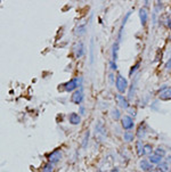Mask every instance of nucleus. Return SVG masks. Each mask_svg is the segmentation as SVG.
<instances>
[{"label":"nucleus","mask_w":171,"mask_h":172,"mask_svg":"<svg viewBox=\"0 0 171 172\" xmlns=\"http://www.w3.org/2000/svg\"><path fill=\"white\" fill-rule=\"evenodd\" d=\"M153 153H154V151H153V147H152V145L147 144V145H145V146H144V155L151 156Z\"/></svg>","instance_id":"nucleus-20"},{"label":"nucleus","mask_w":171,"mask_h":172,"mask_svg":"<svg viewBox=\"0 0 171 172\" xmlns=\"http://www.w3.org/2000/svg\"><path fill=\"white\" fill-rule=\"evenodd\" d=\"M146 135V128H145V122L140 124L138 129H137V132H136V137L138 138V139H143L144 137Z\"/></svg>","instance_id":"nucleus-13"},{"label":"nucleus","mask_w":171,"mask_h":172,"mask_svg":"<svg viewBox=\"0 0 171 172\" xmlns=\"http://www.w3.org/2000/svg\"><path fill=\"white\" fill-rule=\"evenodd\" d=\"M165 70H171V57L170 59L167 62V64H165Z\"/></svg>","instance_id":"nucleus-27"},{"label":"nucleus","mask_w":171,"mask_h":172,"mask_svg":"<svg viewBox=\"0 0 171 172\" xmlns=\"http://www.w3.org/2000/svg\"><path fill=\"white\" fill-rule=\"evenodd\" d=\"M168 26H169V29L171 30V21H169V22H168Z\"/></svg>","instance_id":"nucleus-30"},{"label":"nucleus","mask_w":171,"mask_h":172,"mask_svg":"<svg viewBox=\"0 0 171 172\" xmlns=\"http://www.w3.org/2000/svg\"><path fill=\"white\" fill-rule=\"evenodd\" d=\"M169 172H171V169H170V171H169Z\"/></svg>","instance_id":"nucleus-32"},{"label":"nucleus","mask_w":171,"mask_h":172,"mask_svg":"<svg viewBox=\"0 0 171 172\" xmlns=\"http://www.w3.org/2000/svg\"><path fill=\"white\" fill-rule=\"evenodd\" d=\"M136 138V135L130 130V131H124L123 133V140L126 143H132Z\"/></svg>","instance_id":"nucleus-14"},{"label":"nucleus","mask_w":171,"mask_h":172,"mask_svg":"<svg viewBox=\"0 0 171 172\" xmlns=\"http://www.w3.org/2000/svg\"><path fill=\"white\" fill-rule=\"evenodd\" d=\"M68 122L73 125H78L80 124L81 122V116H80L79 113H76V112H72L70 115H68Z\"/></svg>","instance_id":"nucleus-8"},{"label":"nucleus","mask_w":171,"mask_h":172,"mask_svg":"<svg viewBox=\"0 0 171 172\" xmlns=\"http://www.w3.org/2000/svg\"><path fill=\"white\" fill-rule=\"evenodd\" d=\"M128 80L124 78L123 75H121V74H118L116 75V79H115V88L116 90L122 95L126 92V90L128 89Z\"/></svg>","instance_id":"nucleus-1"},{"label":"nucleus","mask_w":171,"mask_h":172,"mask_svg":"<svg viewBox=\"0 0 171 172\" xmlns=\"http://www.w3.org/2000/svg\"><path fill=\"white\" fill-rule=\"evenodd\" d=\"M144 146H145V145L143 144L142 139H138L136 141V152H137L138 156L144 155Z\"/></svg>","instance_id":"nucleus-16"},{"label":"nucleus","mask_w":171,"mask_h":172,"mask_svg":"<svg viewBox=\"0 0 171 172\" xmlns=\"http://www.w3.org/2000/svg\"><path fill=\"white\" fill-rule=\"evenodd\" d=\"M118 52H119V42L115 41L113 44V48H112V60L115 62V63L116 59H118Z\"/></svg>","instance_id":"nucleus-17"},{"label":"nucleus","mask_w":171,"mask_h":172,"mask_svg":"<svg viewBox=\"0 0 171 172\" xmlns=\"http://www.w3.org/2000/svg\"><path fill=\"white\" fill-rule=\"evenodd\" d=\"M139 166L140 169L145 172H148V171H152L153 170V166H152V163L150 162L148 160H142L139 162Z\"/></svg>","instance_id":"nucleus-11"},{"label":"nucleus","mask_w":171,"mask_h":172,"mask_svg":"<svg viewBox=\"0 0 171 172\" xmlns=\"http://www.w3.org/2000/svg\"><path fill=\"white\" fill-rule=\"evenodd\" d=\"M130 14H131L130 12L127 13V14H126V16H124V18L122 20V23H121V26H120V30H119V34H118V42H120V41H121V38H122V33H123L124 26H126L127 20L129 18V16H130Z\"/></svg>","instance_id":"nucleus-10"},{"label":"nucleus","mask_w":171,"mask_h":172,"mask_svg":"<svg viewBox=\"0 0 171 172\" xmlns=\"http://www.w3.org/2000/svg\"><path fill=\"white\" fill-rule=\"evenodd\" d=\"M139 65H140V62H138V63H137V64H135V65H134V67H131V70H130V71H129V75H130V76H132V74H134V73H135L136 71H137V70H138V68H139Z\"/></svg>","instance_id":"nucleus-24"},{"label":"nucleus","mask_w":171,"mask_h":172,"mask_svg":"<svg viewBox=\"0 0 171 172\" xmlns=\"http://www.w3.org/2000/svg\"><path fill=\"white\" fill-rule=\"evenodd\" d=\"M110 65H111V70H113V71H115V70H116V63H115V62H113V60H111V63H110Z\"/></svg>","instance_id":"nucleus-26"},{"label":"nucleus","mask_w":171,"mask_h":172,"mask_svg":"<svg viewBox=\"0 0 171 172\" xmlns=\"http://www.w3.org/2000/svg\"><path fill=\"white\" fill-rule=\"evenodd\" d=\"M84 90L81 88L76 89V91L72 94V97H71V101L73 104L76 105H80L82 101H84Z\"/></svg>","instance_id":"nucleus-3"},{"label":"nucleus","mask_w":171,"mask_h":172,"mask_svg":"<svg viewBox=\"0 0 171 172\" xmlns=\"http://www.w3.org/2000/svg\"><path fill=\"white\" fill-rule=\"evenodd\" d=\"M41 172H54V164H52L50 162L46 163L41 169Z\"/></svg>","instance_id":"nucleus-19"},{"label":"nucleus","mask_w":171,"mask_h":172,"mask_svg":"<svg viewBox=\"0 0 171 172\" xmlns=\"http://www.w3.org/2000/svg\"><path fill=\"white\" fill-rule=\"evenodd\" d=\"M108 78H110V83L111 84H115V82H114V75H113V74H110V76H108Z\"/></svg>","instance_id":"nucleus-28"},{"label":"nucleus","mask_w":171,"mask_h":172,"mask_svg":"<svg viewBox=\"0 0 171 172\" xmlns=\"http://www.w3.org/2000/svg\"><path fill=\"white\" fill-rule=\"evenodd\" d=\"M88 139H89V131H87L86 133H84V143H82V147L86 148V146H87L88 144Z\"/></svg>","instance_id":"nucleus-25"},{"label":"nucleus","mask_w":171,"mask_h":172,"mask_svg":"<svg viewBox=\"0 0 171 172\" xmlns=\"http://www.w3.org/2000/svg\"><path fill=\"white\" fill-rule=\"evenodd\" d=\"M84 44L80 41L76 46V56L78 57V58H80V57L84 55Z\"/></svg>","instance_id":"nucleus-15"},{"label":"nucleus","mask_w":171,"mask_h":172,"mask_svg":"<svg viewBox=\"0 0 171 172\" xmlns=\"http://www.w3.org/2000/svg\"><path fill=\"white\" fill-rule=\"evenodd\" d=\"M60 160H62V152L60 149H56L48 155V162H50L52 164L58 163Z\"/></svg>","instance_id":"nucleus-5"},{"label":"nucleus","mask_w":171,"mask_h":172,"mask_svg":"<svg viewBox=\"0 0 171 172\" xmlns=\"http://www.w3.org/2000/svg\"><path fill=\"white\" fill-rule=\"evenodd\" d=\"M154 153L157 154V155H160V156H162V157L165 155V151H164V148H162V147H157L155 151H154Z\"/></svg>","instance_id":"nucleus-23"},{"label":"nucleus","mask_w":171,"mask_h":172,"mask_svg":"<svg viewBox=\"0 0 171 172\" xmlns=\"http://www.w3.org/2000/svg\"><path fill=\"white\" fill-rule=\"evenodd\" d=\"M86 30H87V26H86L84 24L78 25V28L76 29V34H78V36H82V34L86 33Z\"/></svg>","instance_id":"nucleus-21"},{"label":"nucleus","mask_w":171,"mask_h":172,"mask_svg":"<svg viewBox=\"0 0 171 172\" xmlns=\"http://www.w3.org/2000/svg\"><path fill=\"white\" fill-rule=\"evenodd\" d=\"M111 115H112V117H113V119H114L115 121L121 120V113L119 112V109H118V108H113V109H112Z\"/></svg>","instance_id":"nucleus-22"},{"label":"nucleus","mask_w":171,"mask_h":172,"mask_svg":"<svg viewBox=\"0 0 171 172\" xmlns=\"http://www.w3.org/2000/svg\"><path fill=\"white\" fill-rule=\"evenodd\" d=\"M139 18H140V23H142V26H145V25L147 24L148 12L145 8H140L139 9Z\"/></svg>","instance_id":"nucleus-9"},{"label":"nucleus","mask_w":171,"mask_h":172,"mask_svg":"<svg viewBox=\"0 0 171 172\" xmlns=\"http://www.w3.org/2000/svg\"><path fill=\"white\" fill-rule=\"evenodd\" d=\"M154 172H162V171H160L159 169H155V170H154Z\"/></svg>","instance_id":"nucleus-31"},{"label":"nucleus","mask_w":171,"mask_h":172,"mask_svg":"<svg viewBox=\"0 0 171 172\" xmlns=\"http://www.w3.org/2000/svg\"><path fill=\"white\" fill-rule=\"evenodd\" d=\"M159 97L160 99L162 100H169L171 99V88H169V87H167V86H164V87H162V88L159 90Z\"/></svg>","instance_id":"nucleus-7"},{"label":"nucleus","mask_w":171,"mask_h":172,"mask_svg":"<svg viewBox=\"0 0 171 172\" xmlns=\"http://www.w3.org/2000/svg\"><path fill=\"white\" fill-rule=\"evenodd\" d=\"M121 125H122V128L123 130L126 131H130L134 127H135V122H134V119H132L131 116L129 115H124L121 117Z\"/></svg>","instance_id":"nucleus-2"},{"label":"nucleus","mask_w":171,"mask_h":172,"mask_svg":"<svg viewBox=\"0 0 171 172\" xmlns=\"http://www.w3.org/2000/svg\"><path fill=\"white\" fill-rule=\"evenodd\" d=\"M78 79L76 78H73V79H71L70 81H68L66 83H64V89H65V91L68 92H74L78 89V87H79V84H78Z\"/></svg>","instance_id":"nucleus-4"},{"label":"nucleus","mask_w":171,"mask_h":172,"mask_svg":"<svg viewBox=\"0 0 171 172\" xmlns=\"http://www.w3.org/2000/svg\"><path fill=\"white\" fill-rule=\"evenodd\" d=\"M115 101L118 106L121 108H123V109H127L129 107V101L123 95H121V94H116L115 95Z\"/></svg>","instance_id":"nucleus-6"},{"label":"nucleus","mask_w":171,"mask_h":172,"mask_svg":"<svg viewBox=\"0 0 171 172\" xmlns=\"http://www.w3.org/2000/svg\"><path fill=\"white\" fill-rule=\"evenodd\" d=\"M148 161H150L152 164H157V165H159L160 163L163 162V157L155 154V153H153L151 156H148Z\"/></svg>","instance_id":"nucleus-12"},{"label":"nucleus","mask_w":171,"mask_h":172,"mask_svg":"<svg viewBox=\"0 0 171 172\" xmlns=\"http://www.w3.org/2000/svg\"><path fill=\"white\" fill-rule=\"evenodd\" d=\"M84 113H86V112H84V106H81V107H80V109H79V114H80V115H84Z\"/></svg>","instance_id":"nucleus-29"},{"label":"nucleus","mask_w":171,"mask_h":172,"mask_svg":"<svg viewBox=\"0 0 171 172\" xmlns=\"http://www.w3.org/2000/svg\"><path fill=\"white\" fill-rule=\"evenodd\" d=\"M156 169H159L160 171H162V172L170 171V166H169V163H168V162H162V163H160Z\"/></svg>","instance_id":"nucleus-18"}]
</instances>
